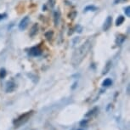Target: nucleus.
<instances>
[{"instance_id":"4","label":"nucleus","mask_w":130,"mask_h":130,"mask_svg":"<svg viewBox=\"0 0 130 130\" xmlns=\"http://www.w3.org/2000/svg\"><path fill=\"white\" fill-rule=\"evenodd\" d=\"M41 54H42V50L38 47H32L29 50V55L31 56H34V57L41 55Z\"/></svg>"},{"instance_id":"2","label":"nucleus","mask_w":130,"mask_h":130,"mask_svg":"<svg viewBox=\"0 0 130 130\" xmlns=\"http://www.w3.org/2000/svg\"><path fill=\"white\" fill-rule=\"evenodd\" d=\"M32 113H33V111H27V112H26V113L21 115L18 118L14 120V122H13L14 126L15 127H21V125L25 124L29 120V118L31 117V115H32Z\"/></svg>"},{"instance_id":"19","label":"nucleus","mask_w":130,"mask_h":130,"mask_svg":"<svg viewBox=\"0 0 130 130\" xmlns=\"http://www.w3.org/2000/svg\"><path fill=\"white\" fill-rule=\"evenodd\" d=\"M55 1L56 0H48V2H50V5L51 8H54L55 5Z\"/></svg>"},{"instance_id":"20","label":"nucleus","mask_w":130,"mask_h":130,"mask_svg":"<svg viewBox=\"0 0 130 130\" xmlns=\"http://www.w3.org/2000/svg\"><path fill=\"white\" fill-rule=\"evenodd\" d=\"M5 16H6V14H0V21H1L2 19H4Z\"/></svg>"},{"instance_id":"11","label":"nucleus","mask_w":130,"mask_h":130,"mask_svg":"<svg viewBox=\"0 0 130 130\" xmlns=\"http://www.w3.org/2000/svg\"><path fill=\"white\" fill-rule=\"evenodd\" d=\"M111 84H112V81L111 79H110V78H106V79H105L104 82L102 83L103 87H109V86H111Z\"/></svg>"},{"instance_id":"18","label":"nucleus","mask_w":130,"mask_h":130,"mask_svg":"<svg viewBox=\"0 0 130 130\" xmlns=\"http://www.w3.org/2000/svg\"><path fill=\"white\" fill-rule=\"evenodd\" d=\"M87 124H88V120H83V121H81L80 122V126L81 127H85V126H87Z\"/></svg>"},{"instance_id":"9","label":"nucleus","mask_w":130,"mask_h":130,"mask_svg":"<svg viewBox=\"0 0 130 130\" xmlns=\"http://www.w3.org/2000/svg\"><path fill=\"white\" fill-rule=\"evenodd\" d=\"M38 24H34L32 26V27H31V31H30V36L31 37H34L38 32Z\"/></svg>"},{"instance_id":"16","label":"nucleus","mask_w":130,"mask_h":130,"mask_svg":"<svg viewBox=\"0 0 130 130\" xmlns=\"http://www.w3.org/2000/svg\"><path fill=\"white\" fill-rule=\"evenodd\" d=\"M5 76H6V71L5 69H4V68H2L1 70H0V78H4L5 77Z\"/></svg>"},{"instance_id":"17","label":"nucleus","mask_w":130,"mask_h":130,"mask_svg":"<svg viewBox=\"0 0 130 130\" xmlns=\"http://www.w3.org/2000/svg\"><path fill=\"white\" fill-rule=\"evenodd\" d=\"M124 13H125V14L128 17V16H130V7H128L127 6L126 9H125V10H124Z\"/></svg>"},{"instance_id":"10","label":"nucleus","mask_w":130,"mask_h":130,"mask_svg":"<svg viewBox=\"0 0 130 130\" xmlns=\"http://www.w3.org/2000/svg\"><path fill=\"white\" fill-rule=\"evenodd\" d=\"M111 61H108V62L106 63V65H105V68H104V70H103L102 74H103V75L106 74V73L110 71V69H111Z\"/></svg>"},{"instance_id":"6","label":"nucleus","mask_w":130,"mask_h":130,"mask_svg":"<svg viewBox=\"0 0 130 130\" xmlns=\"http://www.w3.org/2000/svg\"><path fill=\"white\" fill-rule=\"evenodd\" d=\"M111 24H112V17L111 16H108L106 18V20H105V21L104 23V26H103V30H104V31L109 30L110 27L111 26Z\"/></svg>"},{"instance_id":"5","label":"nucleus","mask_w":130,"mask_h":130,"mask_svg":"<svg viewBox=\"0 0 130 130\" xmlns=\"http://www.w3.org/2000/svg\"><path fill=\"white\" fill-rule=\"evenodd\" d=\"M16 89V84L14 83L13 81H9L6 83V92L7 93H11L14 91V89Z\"/></svg>"},{"instance_id":"7","label":"nucleus","mask_w":130,"mask_h":130,"mask_svg":"<svg viewBox=\"0 0 130 130\" xmlns=\"http://www.w3.org/2000/svg\"><path fill=\"white\" fill-rule=\"evenodd\" d=\"M60 21V11L57 9V10L55 11L54 13V22H55V25L57 26H59Z\"/></svg>"},{"instance_id":"21","label":"nucleus","mask_w":130,"mask_h":130,"mask_svg":"<svg viewBox=\"0 0 130 130\" xmlns=\"http://www.w3.org/2000/svg\"><path fill=\"white\" fill-rule=\"evenodd\" d=\"M78 130H83V129H78Z\"/></svg>"},{"instance_id":"1","label":"nucleus","mask_w":130,"mask_h":130,"mask_svg":"<svg viewBox=\"0 0 130 130\" xmlns=\"http://www.w3.org/2000/svg\"><path fill=\"white\" fill-rule=\"evenodd\" d=\"M90 48H91V41L87 40L83 44H82L79 48L74 51L72 58V64L73 67H77L80 65L81 62L83 60V59L88 55Z\"/></svg>"},{"instance_id":"12","label":"nucleus","mask_w":130,"mask_h":130,"mask_svg":"<svg viewBox=\"0 0 130 130\" xmlns=\"http://www.w3.org/2000/svg\"><path fill=\"white\" fill-rule=\"evenodd\" d=\"M124 17L123 16H119L118 18L117 19V21H116V25L117 26H121L122 23H123V21H124Z\"/></svg>"},{"instance_id":"15","label":"nucleus","mask_w":130,"mask_h":130,"mask_svg":"<svg viewBox=\"0 0 130 130\" xmlns=\"http://www.w3.org/2000/svg\"><path fill=\"white\" fill-rule=\"evenodd\" d=\"M52 37H53V31H48L45 33V38L47 39H48V40H50V39L52 38Z\"/></svg>"},{"instance_id":"3","label":"nucleus","mask_w":130,"mask_h":130,"mask_svg":"<svg viewBox=\"0 0 130 130\" xmlns=\"http://www.w3.org/2000/svg\"><path fill=\"white\" fill-rule=\"evenodd\" d=\"M29 21H30V19H29L28 16H25L24 18L21 20V22L19 24V29L21 31L25 30V29L27 27L28 24H29Z\"/></svg>"},{"instance_id":"14","label":"nucleus","mask_w":130,"mask_h":130,"mask_svg":"<svg viewBox=\"0 0 130 130\" xmlns=\"http://www.w3.org/2000/svg\"><path fill=\"white\" fill-rule=\"evenodd\" d=\"M97 110H98V108L94 107V109L92 110V111H89V112H88V113L85 115V117H91V116H93V115L95 113V111H97Z\"/></svg>"},{"instance_id":"13","label":"nucleus","mask_w":130,"mask_h":130,"mask_svg":"<svg viewBox=\"0 0 130 130\" xmlns=\"http://www.w3.org/2000/svg\"><path fill=\"white\" fill-rule=\"evenodd\" d=\"M85 11H95V10H97V8L95 6H94V5H89V6H87L85 8V9H84Z\"/></svg>"},{"instance_id":"8","label":"nucleus","mask_w":130,"mask_h":130,"mask_svg":"<svg viewBox=\"0 0 130 130\" xmlns=\"http://www.w3.org/2000/svg\"><path fill=\"white\" fill-rule=\"evenodd\" d=\"M125 39H126V37L125 35H119L117 36V38L116 39V44L117 45H121L122 44V43L125 41Z\"/></svg>"}]
</instances>
